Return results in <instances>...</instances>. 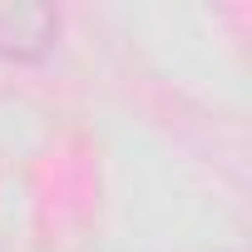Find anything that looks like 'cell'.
Instances as JSON below:
<instances>
[{"instance_id": "cell-1", "label": "cell", "mask_w": 252, "mask_h": 252, "mask_svg": "<svg viewBox=\"0 0 252 252\" xmlns=\"http://www.w3.org/2000/svg\"><path fill=\"white\" fill-rule=\"evenodd\" d=\"M60 35V10L35 0H0V60H40Z\"/></svg>"}]
</instances>
